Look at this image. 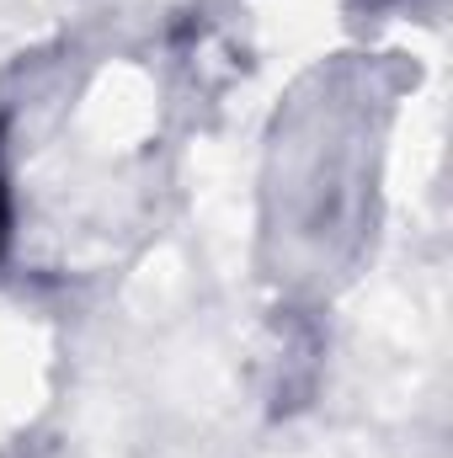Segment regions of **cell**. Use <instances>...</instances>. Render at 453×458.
<instances>
[{"instance_id":"6da1fadb","label":"cell","mask_w":453,"mask_h":458,"mask_svg":"<svg viewBox=\"0 0 453 458\" xmlns=\"http://www.w3.org/2000/svg\"><path fill=\"white\" fill-rule=\"evenodd\" d=\"M5 240H11V176L0 160V256H5Z\"/></svg>"}]
</instances>
